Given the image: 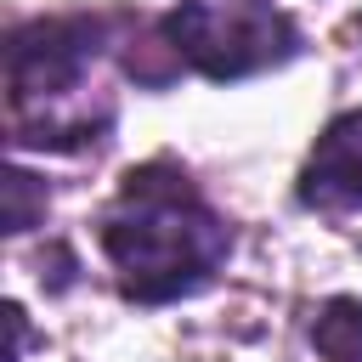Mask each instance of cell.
I'll list each match as a JSON object with an SVG mask.
<instances>
[{"label":"cell","instance_id":"obj_2","mask_svg":"<svg viewBox=\"0 0 362 362\" xmlns=\"http://www.w3.org/2000/svg\"><path fill=\"white\" fill-rule=\"evenodd\" d=\"M158 34L181 57V68L204 79H243L300 51L294 23L272 0H187L158 23Z\"/></svg>","mask_w":362,"mask_h":362},{"label":"cell","instance_id":"obj_3","mask_svg":"<svg viewBox=\"0 0 362 362\" xmlns=\"http://www.w3.org/2000/svg\"><path fill=\"white\" fill-rule=\"evenodd\" d=\"M300 204L322 209V215L362 209V107L339 113L317 136V147L300 170Z\"/></svg>","mask_w":362,"mask_h":362},{"label":"cell","instance_id":"obj_4","mask_svg":"<svg viewBox=\"0 0 362 362\" xmlns=\"http://www.w3.org/2000/svg\"><path fill=\"white\" fill-rule=\"evenodd\" d=\"M311 345L328 362H362V300H351V294L328 300L311 322Z\"/></svg>","mask_w":362,"mask_h":362},{"label":"cell","instance_id":"obj_1","mask_svg":"<svg viewBox=\"0 0 362 362\" xmlns=\"http://www.w3.org/2000/svg\"><path fill=\"white\" fill-rule=\"evenodd\" d=\"M102 249L119 272V288L141 305H158L204 288L226 260L232 232L175 164H141L124 175L119 204L102 215Z\"/></svg>","mask_w":362,"mask_h":362}]
</instances>
